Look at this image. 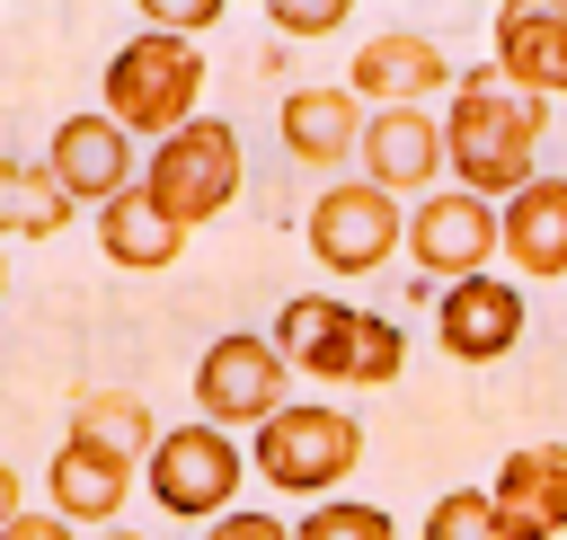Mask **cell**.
Returning a JSON list of instances; mask_svg holds the SVG:
<instances>
[{
  "label": "cell",
  "mask_w": 567,
  "mask_h": 540,
  "mask_svg": "<svg viewBox=\"0 0 567 540\" xmlns=\"http://www.w3.org/2000/svg\"><path fill=\"white\" fill-rule=\"evenodd\" d=\"M540 124H549V106H540V97H523V89H514L496 62H470V71H461V89H452V106H443L452 186L505 212V204H514V195L540 177V168H532Z\"/></svg>",
  "instance_id": "6da1fadb"
},
{
  "label": "cell",
  "mask_w": 567,
  "mask_h": 540,
  "mask_svg": "<svg viewBox=\"0 0 567 540\" xmlns=\"http://www.w3.org/2000/svg\"><path fill=\"white\" fill-rule=\"evenodd\" d=\"M275 354L328 390H390L408 372V336L399 319L381 310H354V301H328V292H292L275 310Z\"/></svg>",
  "instance_id": "7a4b0ae2"
},
{
  "label": "cell",
  "mask_w": 567,
  "mask_h": 540,
  "mask_svg": "<svg viewBox=\"0 0 567 540\" xmlns=\"http://www.w3.org/2000/svg\"><path fill=\"white\" fill-rule=\"evenodd\" d=\"M97 115H115L124 133H142L159 150L168 133H186L204 115V53L186 35H159V27L124 35L97 71Z\"/></svg>",
  "instance_id": "3957f363"
},
{
  "label": "cell",
  "mask_w": 567,
  "mask_h": 540,
  "mask_svg": "<svg viewBox=\"0 0 567 540\" xmlns=\"http://www.w3.org/2000/svg\"><path fill=\"white\" fill-rule=\"evenodd\" d=\"M354 460H363V425L346 407H328V398H292L248 443V469L266 487H284V496H310V505H328L337 478H354Z\"/></svg>",
  "instance_id": "277c9868"
},
{
  "label": "cell",
  "mask_w": 567,
  "mask_h": 540,
  "mask_svg": "<svg viewBox=\"0 0 567 540\" xmlns=\"http://www.w3.org/2000/svg\"><path fill=\"white\" fill-rule=\"evenodd\" d=\"M151 505L159 513H177V522H221V513H239V478H248V451L221 434V425H168L159 434V451H151Z\"/></svg>",
  "instance_id": "5b68a950"
},
{
  "label": "cell",
  "mask_w": 567,
  "mask_h": 540,
  "mask_svg": "<svg viewBox=\"0 0 567 540\" xmlns=\"http://www.w3.org/2000/svg\"><path fill=\"white\" fill-rule=\"evenodd\" d=\"M142 195L177 221V230H195V221H213L230 195H239V133L221 124V115H195L186 133H168L159 150H151V168H142Z\"/></svg>",
  "instance_id": "8992f818"
},
{
  "label": "cell",
  "mask_w": 567,
  "mask_h": 540,
  "mask_svg": "<svg viewBox=\"0 0 567 540\" xmlns=\"http://www.w3.org/2000/svg\"><path fill=\"white\" fill-rule=\"evenodd\" d=\"M301 239H310V257H319L328 274H372L381 257L408 248V212H399L390 186H372V177H337V186L310 204Z\"/></svg>",
  "instance_id": "52a82bcc"
},
{
  "label": "cell",
  "mask_w": 567,
  "mask_h": 540,
  "mask_svg": "<svg viewBox=\"0 0 567 540\" xmlns=\"http://www.w3.org/2000/svg\"><path fill=\"white\" fill-rule=\"evenodd\" d=\"M284 354H275V336H248V328H230V336H213L204 345V363H195V416L204 425H275L292 398H284Z\"/></svg>",
  "instance_id": "ba28073f"
},
{
  "label": "cell",
  "mask_w": 567,
  "mask_h": 540,
  "mask_svg": "<svg viewBox=\"0 0 567 540\" xmlns=\"http://www.w3.org/2000/svg\"><path fill=\"white\" fill-rule=\"evenodd\" d=\"M496 248H505V212L461 195V186H434L416 212H408V257H416V283L434 274L443 292L470 283V274H496Z\"/></svg>",
  "instance_id": "9c48e42d"
},
{
  "label": "cell",
  "mask_w": 567,
  "mask_h": 540,
  "mask_svg": "<svg viewBox=\"0 0 567 540\" xmlns=\"http://www.w3.org/2000/svg\"><path fill=\"white\" fill-rule=\"evenodd\" d=\"M44 168L62 177L71 204H97V212L142 186V177H133V133H124L115 115H62L53 142H44Z\"/></svg>",
  "instance_id": "30bf717a"
},
{
  "label": "cell",
  "mask_w": 567,
  "mask_h": 540,
  "mask_svg": "<svg viewBox=\"0 0 567 540\" xmlns=\"http://www.w3.org/2000/svg\"><path fill=\"white\" fill-rule=\"evenodd\" d=\"M523 292L514 283H496V274H470V283H452L443 301H434V345L452 354V363H496V354H514L523 345Z\"/></svg>",
  "instance_id": "8fae6325"
},
{
  "label": "cell",
  "mask_w": 567,
  "mask_h": 540,
  "mask_svg": "<svg viewBox=\"0 0 567 540\" xmlns=\"http://www.w3.org/2000/svg\"><path fill=\"white\" fill-rule=\"evenodd\" d=\"M346 89L381 115V106H425L434 89H461V71L443 62V44H434V35L390 27V35H372V44L354 53V80H346Z\"/></svg>",
  "instance_id": "7c38bea8"
},
{
  "label": "cell",
  "mask_w": 567,
  "mask_h": 540,
  "mask_svg": "<svg viewBox=\"0 0 567 540\" xmlns=\"http://www.w3.org/2000/svg\"><path fill=\"white\" fill-rule=\"evenodd\" d=\"M363 177L390 186V195H434L425 177H452V142H443V115L425 106H381L372 133H363Z\"/></svg>",
  "instance_id": "4fadbf2b"
},
{
  "label": "cell",
  "mask_w": 567,
  "mask_h": 540,
  "mask_svg": "<svg viewBox=\"0 0 567 540\" xmlns=\"http://www.w3.org/2000/svg\"><path fill=\"white\" fill-rule=\"evenodd\" d=\"M496 522L505 540H558L567 531V443H523L496 469Z\"/></svg>",
  "instance_id": "5bb4252c"
},
{
  "label": "cell",
  "mask_w": 567,
  "mask_h": 540,
  "mask_svg": "<svg viewBox=\"0 0 567 540\" xmlns=\"http://www.w3.org/2000/svg\"><path fill=\"white\" fill-rule=\"evenodd\" d=\"M133 469H142V460H124V451H106V443H89V434H62V451H53V469H44V496H53L62 522L106 531V522L124 513V496H133Z\"/></svg>",
  "instance_id": "9a60e30c"
},
{
  "label": "cell",
  "mask_w": 567,
  "mask_h": 540,
  "mask_svg": "<svg viewBox=\"0 0 567 540\" xmlns=\"http://www.w3.org/2000/svg\"><path fill=\"white\" fill-rule=\"evenodd\" d=\"M496 71L523 97H567V9L558 0H514L496 9Z\"/></svg>",
  "instance_id": "2e32d148"
},
{
  "label": "cell",
  "mask_w": 567,
  "mask_h": 540,
  "mask_svg": "<svg viewBox=\"0 0 567 540\" xmlns=\"http://www.w3.org/2000/svg\"><path fill=\"white\" fill-rule=\"evenodd\" d=\"M505 257L532 283H567V177H532L505 204Z\"/></svg>",
  "instance_id": "e0dca14e"
},
{
  "label": "cell",
  "mask_w": 567,
  "mask_h": 540,
  "mask_svg": "<svg viewBox=\"0 0 567 540\" xmlns=\"http://www.w3.org/2000/svg\"><path fill=\"white\" fill-rule=\"evenodd\" d=\"M275 115H284V150H292L301 168H337V159L372 133V115L354 106V89H292Z\"/></svg>",
  "instance_id": "ac0fdd59"
},
{
  "label": "cell",
  "mask_w": 567,
  "mask_h": 540,
  "mask_svg": "<svg viewBox=\"0 0 567 540\" xmlns=\"http://www.w3.org/2000/svg\"><path fill=\"white\" fill-rule=\"evenodd\" d=\"M97 248H106V266H124V274H159V266H177L186 230L133 186V195H115V204L97 212Z\"/></svg>",
  "instance_id": "d6986e66"
},
{
  "label": "cell",
  "mask_w": 567,
  "mask_h": 540,
  "mask_svg": "<svg viewBox=\"0 0 567 540\" xmlns=\"http://www.w3.org/2000/svg\"><path fill=\"white\" fill-rule=\"evenodd\" d=\"M71 221V195L44 159H0V239H53Z\"/></svg>",
  "instance_id": "ffe728a7"
},
{
  "label": "cell",
  "mask_w": 567,
  "mask_h": 540,
  "mask_svg": "<svg viewBox=\"0 0 567 540\" xmlns=\"http://www.w3.org/2000/svg\"><path fill=\"white\" fill-rule=\"evenodd\" d=\"M71 434H89V443H106V451H124V460H142V469H151V451H159V425H151V407H142L133 390H89V398L71 407Z\"/></svg>",
  "instance_id": "44dd1931"
},
{
  "label": "cell",
  "mask_w": 567,
  "mask_h": 540,
  "mask_svg": "<svg viewBox=\"0 0 567 540\" xmlns=\"http://www.w3.org/2000/svg\"><path fill=\"white\" fill-rule=\"evenodd\" d=\"M425 540H505L496 496H487V487H443V496L425 505Z\"/></svg>",
  "instance_id": "7402d4cb"
},
{
  "label": "cell",
  "mask_w": 567,
  "mask_h": 540,
  "mask_svg": "<svg viewBox=\"0 0 567 540\" xmlns=\"http://www.w3.org/2000/svg\"><path fill=\"white\" fill-rule=\"evenodd\" d=\"M292 540H399V522L381 505H354V496H328L292 522Z\"/></svg>",
  "instance_id": "603a6c76"
},
{
  "label": "cell",
  "mask_w": 567,
  "mask_h": 540,
  "mask_svg": "<svg viewBox=\"0 0 567 540\" xmlns=\"http://www.w3.org/2000/svg\"><path fill=\"white\" fill-rule=\"evenodd\" d=\"M346 18H354L346 0H275V9H266V27H275V35H337Z\"/></svg>",
  "instance_id": "cb8c5ba5"
},
{
  "label": "cell",
  "mask_w": 567,
  "mask_h": 540,
  "mask_svg": "<svg viewBox=\"0 0 567 540\" xmlns=\"http://www.w3.org/2000/svg\"><path fill=\"white\" fill-rule=\"evenodd\" d=\"M142 27H159V35H195V27H221V0H159V9H142Z\"/></svg>",
  "instance_id": "d4e9b609"
},
{
  "label": "cell",
  "mask_w": 567,
  "mask_h": 540,
  "mask_svg": "<svg viewBox=\"0 0 567 540\" xmlns=\"http://www.w3.org/2000/svg\"><path fill=\"white\" fill-rule=\"evenodd\" d=\"M204 540H292V522H284V513H248V505H239V513H221Z\"/></svg>",
  "instance_id": "484cf974"
},
{
  "label": "cell",
  "mask_w": 567,
  "mask_h": 540,
  "mask_svg": "<svg viewBox=\"0 0 567 540\" xmlns=\"http://www.w3.org/2000/svg\"><path fill=\"white\" fill-rule=\"evenodd\" d=\"M18 522H27V487H18V469L0 460V540H9Z\"/></svg>",
  "instance_id": "4316f807"
},
{
  "label": "cell",
  "mask_w": 567,
  "mask_h": 540,
  "mask_svg": "<svg viewBox=\"0 0 567 540\" xmlns=\"http://www.w3.org/2000/svg\"><path fill=\"white\" fill-rule=\"evenodd\" d=\"M9 540H71V522H62V513H27Z\"/></svg>",
  "instance_id": "83f0119b"
},
{
  "label": "cell",
  "mask_w": 567,
  "mask_h": 540,
  "mask_svg": "<svg viewBox=\"0 0 567 540\" xmlns=\"http://www.w3.org/2000/svg\"><path fill=\"white\" fill-rule=\"evenodd\" d=\"M97 540H151V531H97Z\"/></svg>",
  "instance_id": "f1b7e54d"
},
{
  "label": "cell",
  "mask_w": 567,
  "mask_h": 540,
  "mask_svg": "<svg viewBox=\"0 0 567 540\" xmlns=\"http://www.w3.org/2000/svg\"><path fill=\"white\" fill-rule=\"evenodd\" d=\"M0 292H9V257H0Z\"/></svg>",
  "instance_id": "f546056e"
}]
</instances>
